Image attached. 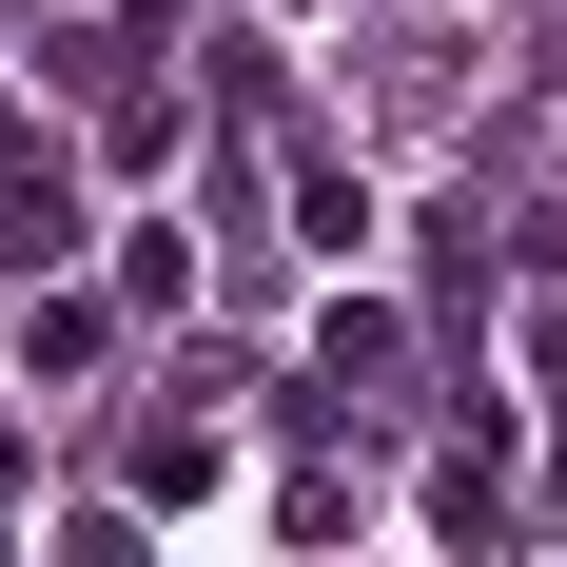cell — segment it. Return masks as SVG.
Returning a JSON list of instances; mask_svg holds the SVG:
<instances>
[{"label": "cell", "instance_id": "6da1fadb", "mask_svg": "<svg viewBox=\"0 0 567 567\" xmlns=\"http://www.w3.org/2000/svg\"><path fill=\"white\" fill-rule=\"evenodd\" d=\"M0 255H20V275L79 255V176H59V137H0Z\"/></svg>", "mask_w": 567, "mask_h": 567}, {"label": "cell", "instance_id": "7a4b0ae2", "mask_svg": "<svg viewBox=\"0 0 567 567\" xmlns=\"http://www.w3.org/2000/svg\"><path fill=\"white\" fill-rule=\"evenodd\" d=\"M392 372H411V333L372 313V293H333V333H313V411H372Z\"/></svg>", "mask_w": 567, "mask_h": 567}, {"label": "cell", "instance_id": "3957f363", "mask_svg": "<svg viewBox=\"0 0 567 567\" xmlns=\"http://www.w3.org/2000/svg\"><path fill=\"white\" fill-rule=\"evenodd\" d=\"M293 255H333V275L372 255V176L352 157H293Z\"/></svg>", "mask_w": 567, "mask_h": 567}, {"label": "cell", "instance_id": "277c9868", "mask_svg": "<svg viewBox=\"0 0 567 567\" xmlns=\"http://www.w3.org/2000/svg\"><path fill=\"white\" fill-rule=\"evenodd\" d=\"M99 352H117L99 293H40V313H20V372H99Z\"/></svg>", "mask_w": 567, "mask_h": 567}, {"label": "cell", "instance_id": "5b68a950", "mask_svg": "<svg viewBox=\"0 0 567 567\" xmlns=\"http://www.w3.org/2000/svg\"><path fill=\"white\" fill-rule=\"evenodd\" d=\"M431 528L489 548V528H509V470H489V451H431Z\"/></svg>", "mask_w": 567, "mask_h": 567}, {"label": "cell", "instance_id": "8992f818", "mask_svg": "<svg viewBox=\"0 0 567 567\" xmlns=\"http://www.w3.org/2000/svg\"><path fill=\"white\" fill-rule=\"evenodd\" d=\"M99 157H117V176H157V157H176V99H157V79H137V99H99Z\"/></svg>", "mask_w": 567, "mask_h": 567}, {"label": "cell", "instance_id": "52a82bcc", "mask_svg": "<svg viewBox=\"0 0 567 567\" xmlns=\"http://www.w3.org/2000/svg\"><path fill=\"white\" fill-rule=\"evenodd\" d=\"M59 567H157V528H137V509H79V528H59Z\"/></svg>", "mask_w": 567, "mask_h": 567}, {"label": "cell", "instance_id": "ba28073f", "mask_svg": "<svg viewBox=\"0 0 567 567\" xmlns=\"http://www.w3.org/2000/svg\"><path fill=\"white\" fill-rule=\"evenodd\" d=\"M293 20H313V0H293Z\"/></svg>", "mask_w": 567, "mask_h": 567}]
</instances>
